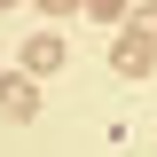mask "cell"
<instances>
[{
    "label": "cell",
    "mask_w": 157,
    "mask_h": 157,
    "mask_svg": "<svg viewBox=\"0 0 157 157\" xmlns=\"http://www.w3.org/2000/svg\"><path fill=\"white\" fill-rule=\"evenodd\" d=\"M55 63H63V39H47V32H39V39H24V71H55Z\"/></svg>",
    "instance_id": "6da1fadb"
},
{
    "label": "cell",
    "mask_w": 157,
    "mask_h": 157,
    "mask_svg": "<svg viewBox=\"0 0 157 157\" xmlns=\"http://www.w3.org/2000/svg\"><path fill=\"white\" fill-rule=\"evenodd\" d=\"M0 110L8 118H32V78H0Z\"/></svg>",
    "instance_id": "7a4b0ae2"
},
{
    "label": "cell",
    "mask_w": 157,
    "mask_h": 157,
    "mask_svg": "<svg viewBox=\"0 0 157 157\" xmlns=\"http://www.w3.org/2000/svg\"><path fill=\"white\" fill-rule=\"evenodd\" d=\"M149 47H157V39H141V32L118 39V71H149Z\"/></svg>",
    "instance_id": "3957f363"
},
{
    "label": "cell",
    "mask_w": 157,
    "mask_h": 157,
    "mask_svg": "<svg viewBox=\"0 0 157 157\" xmlns=\"http://www.w3.org/2000/svg\"><path fill=\"white\" fill-rule=\"evenodd\" d=\"M86 8H94V16H118V8H126V0H86Z\"/></svg>",
    "instance_id": "277c9868"
},
{
    "label": "cell",
    "mask_w": 157,
    "mask_h": 157,
    "mask_svg": "<svg viewBox=\"0 0 157 157\" xmlns=\"http://www.w3.org/2000/svg\"><path fill=\"white\" fill-rule=\"evenodd\" d=\"M47 8H78V0H47Z\"/></svg>",
    "instance_id": "5b68a950"
},
{
    "label": "cell",
    "mask_w": 157,
    "mask_h": 157,
    "mask_svg": "<svg viewBox=\"0 0 157 157\" xmlns=\"http://www.w3.org/2000/svg\"><path fill=\"white\" fill-rule=\"evenodd\" d=\"M0 8H8V0H0Z\"/></svg>",
    "instance_id": "8992f818"
}]
</instances>
